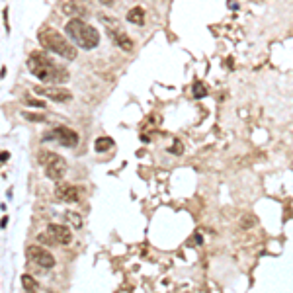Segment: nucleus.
I'll return each instance as SVG.
<instances>
[{
	"mask_svg": "<svg viewBox=\"0 0 293 293\" xmlns=\"http://www.w3.org/2000/svg\"><path fill=\"white\" fill-rule=\"evenodd\" d=\"M28 68L33 76H37L43 82H59L65 80L66 72L63 66H57L51 59H47L41 53H33L28 59Z\"/></svg>",
	"mask_w": 293,
	"mask_h": 293,
	"instance_id": "obj_1",
	"label": "nucleus"
},
{
	"mask_svg": "<svg viewBox=\"0 0 293 293\" xmlns=\"http://www.w3.org/2000/svg\"><path fill=\"white\" fill-rule=\"evenodd\" d=\"M65 32L72 39V43L82 49H94L100 43V33L96 28L82 22L80 18H70V22H66Z\"/></svg>",
	"mask_w": 293,
	"mask_h": 293,
	"instance_id": "obj_2",
	"label": "nucleus"
},
{
	"mask_svg": "<svg viewBox=\"0 0 293 293\" xmlns=\"http://www.w3.org/2000/svg\"><path fill=\"white\" fill-rule=\"evenodd\" d=\"M39 43L47 51H51L55 55H61V57L70 59V61L76 59V47L66 39L65 35H61V33L55 32V30H43V32L39 33Z\"/></svg>",
	"mask_w": 293,
	"mask_h": 293,
	"instance_id": "obj_3",
	"label": "nucleus"
},
{
	"mask_svg": "<svg viewBox=\"0 0 293 293\" xmlns=\"http://www.w3.org/2000/svg\"><path fill=\"white\" fill-rule=\"evenodd\" d=\"M37 161H39V164L43 166V170H45V174H47L49 180H53V182H61V180L65 178L66 161L61 157V155H57V153H53V151H39Z\"/></svg>",
	"mask_w": 293,
	"mask_h": 293,
	"instance_id": "obj_4",
	"label": "nucleus"
},
{
	"mask_svg": "<svg viewBox=\"0 0 293 293\" xmlns=\"http://www.w3.org/2000/svg\"><path fill=\"white\" fill-rule=\"evenodd\" d=\"M26 254H28L30 260L35 262V264L41 266V268H53V266H55V256H51V252L45 250L41 244H32V246H28Z\"/></svg>",
	"mask_w": 293,
	"mask_h": 293,
	"instance_id": "obj_5",
	"label": "nucleus"
},
{
	"mask_svg": "<svg viewBox=\"0 0 293 293\" xmlns=\"http://www.w3.org/2000/svg\"><path fill=\"white\" fill-rule=\"evenodd\" d=\"M35 92H37L39 96H45V98H49V100H53V102H59V104L72 100L70 90L61 88V86H35Z\"/></svg>",
	"mask_w": 293,
	"mask_h": 293,
	"instance_id": "obj_6",
	"label": "nucleus"
},
{
	"mask_svg": "<svg viewBox=\"0 0 293 293\" xmlns=\"http://www.w3.org/2000/svg\"><path fill=\"white\" fill-rule=\"evenodd\" d=\"M51 137L57 139L63 147H76V143H78L76 131H72L70 127H65V125H57L51 133Z\"/></svg>",
	"mask_w": 293,
	"mask_h": 293,
	"instance_id": "obj_7",
	"label": "nucleus"
},
{
	"mask_svg": "<svg viewBox=\"0 0 293 293\" xmlns=\"http://www.w3.org/2000/svg\"><path fill=\"white\" fill-rule=\"evenodd\" d=\"M55 195H57L61 201H65V203H74V201H78V197H80V188H76V186H72V184H66V182H61V184L55 188Z\"/></svg>",
	"mask_w": 293,
	"mask_h": 293,
	"instance_id": "obj_8",
	"label": "nucleus"
},
{
	"mask_svg": "<svg viewBox=\"0 0 293 293\" xmlns=\"http://www.w3.org/2000/svg\"><path fill=\"white\" fill-rule=\"evenodd\" d=\"M47 233L53 236V240L55 242H59V244H70V240H72V233H70V229L65 227V225H49L47 227Z\"/></svg>",
	"mask_w": 293,
	"mask_h": 293,
	"instance_id": "obj_9",
	"label": "nucleus"
},
{
	"mask_svg": "<svg viewBox=\"0 0 293 293\" xmlns=\"http://www.w3.org/2000/svg\"><path fill=\"white\" fill-rule=\"evenodd\" d=\"M110 35H112V41H114L119 49H123V51H131V49H133L131 37H127L123 32H112V30H110Z\"/></svg>",
	"mask_w": 293,
	"mask_h": 293,
	"instance_id": "obj_10",
	"label": "nucleus"
},
{
	"mask_svg": "<svg viewBox=\"0 0 293 293\" xmlns=\"http://www.w3.org/2000/svg\"><path fill=\"white\" fill-rule=\"evenodd\" d=\"M63 12L68 14L70 18H78V16H84V14H88V10L84 8V6H80L78 2H66L65 6H63Z\"/></svg>",
	"mask_w": 293,
	"mask_h": 293,
	"instance_id": "obj_11",
	"label": "nucleus"
},
{
	"mask_svg": "<svg viewBox=\"0 0 293 293\" xmlns=\"http://www.w3.org/2000/svg\"><path fill=\"white\" fill-rule=\"evenodd\" d=\"M127 22L135 24V26H143L145 24V10L141 6H135L133 10L127 12Z\"/></svg>",
	"mask_w": 293,
	"mask_h": 293,
	"instance_id": "obj_12",
	"label": "nucleus"
},
{
	"mask_svg": "<svg viewBox=\"0 0 293 293\" xmlns=\"http://www.w3.org/2000/svg\"><path fill=\"white\" fill-rule=\"evenodd\" d=\"M94 147H96L98 153H106V151H110V149L114 147V139H110V137H100V139H96Z\"/></svg>",
	"mask_w": 293,
	"mask_h": 293,
	"instance_id": "obj_13",
	"label": "nucleus"
},
{
	"mask_svg": "<svg viewBox=\"0 0 293 293\" xmlns=\"http://www.w3.org/2000/svg\"><path fill=\"white\" fill-rule=\"evenodd\" d=\"M65 221L66 223H70L72 229H82V217H80L78 213H74V211H66Z\"/></svg>",
	"mask_w": 293,
	"mask_h": 293,
	"instance_id": "obj_14",
	"label": "nucleus"
},
{
	"mask_svg": "<svg viewBox=\"0 0 293 293\" xmlns=\"http://www.w3.org/2000/svg\"><path fill=\"white\" fill-rule=\"evenodd\" d=\"M22 286H24V290H26L28 293H35V290L39 288L37 282L33 280L32 276H22Z\"/></svg>",
	"mask_w": 293,
	"mask_h": 293,
	"instance_id": "obj_15",
	"label": "nucleus"
},
{
	"mask_svg": "<svg viewBox=\"0 0 293 293\" xmlns=\"http://www.w3.org/2000/svg\"><path fill=\"white\" fill-rule=\"evenodd\" d=\"M252 225H256V217H254V215H244V217H240V227L242 229H250Z\"/></svg>",
	"mask_w": 293,
	"mask_h": 293,
	"instance_id": "obj_16",
	"label": "nucleus"
},
{
	"mask_svg": "<svg viewBox=\"0 0 293 293\" xmlns=\"http://www.w3.org/2000/svg\"><path fill=\"white\" fill-rule=\"evenodd\" d=\"M205 94H207L205 86H203L201 82H195V84H194V96H195V98H203Z\"/></svg>",
	"mask_w": 293,
	"mask_h": 293,
	"instance_id": "obj_17",
	"label": "nucleus"
},
{
	"mask_svg": "<svg viewBox=\"0 0 293 293\" xmlns=\"http://www.w3.org/2000/svg\"><path fill=\"white\" fill-rule=\"evenodd\" d=\"M22 116H24L28 121H45V119H47L45 116H37V114H30V112H24Z\"/></svg>",
	"mask_w": 293,
	"mask_h": 293,
	"instance_id": "obj_18",
	"label": "nucleus"
},
{
	"mask_svg": "<svg viewBox=\"0 0 293 293\" xmlns=\"http://www.w3.org/2000/svg\"><path fill=\"white\" fill-rule=\"evenodd\" d=\"M168 151H170V153H174V155H182V153H184V147H182V143H178V141H176V143H174Z\"/></svg>",
	"mask_w": 293,
	"mask_h": 293,
	"instance_id": "obj_19",
	"label": "nucleus"
},
{
	"mask_svg": "<svg viewBox=\"0 0 293 293\" xmlns=\"http://www.w3.org/2000/svg\"><path fill=\"white\" fill-rule=\"evenodd\" d=\"M24 102H26V104H30V106H35V108H45V102H41V100H33V98H26Z\"/></svg>",
	"mask_w": 293,
	"mask_h": 293,
	"instance_id": "obj_20",
	"label": "nucleus"
},
{
	"mask_svg": "<svg viewBox=\"0 0 293 293\" xmlns=\"http://www.w3.org/2000/svg\"><path fill=\"white\" fill-rule=\"evenodd\" d=\"M0 157H2V163H6V161H8V159H10V155H8V153H6V151H4V153H2V155H0Z\"/></svg>",
	"mask_w": 293,
	"mask_h": 293,
	"instance_id": "obj_21",
	"label": "nucleus"
},
{
	"mask_svg": "<svg viewBox=\"0 0 293 293\" xmlns=\"http://www.w3.org/2000/svg\"><path fill=\"white\" fill-rule=\"evenodd\" d=\"M100 2L106 4V6H112V4H114V0H100Z\"/></svg>",
	"mask_w": 293,
	"mask_h": 293,
	"instance_id": "obj_22",
	"label": "nucleus"
}]
</instances>
